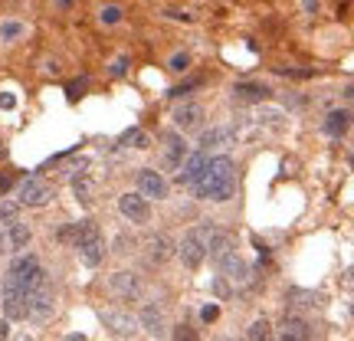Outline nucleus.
Listing matches in <instances>:
<instances>
[{
    "mask_svg": "<svg viewBox=\"0 0 354 341\" xmlns=\"http://www.w3.org/2000/svg\"><path fill=\"white\" fill-rule=\"evenodd\" d=\"M233 190H236V171H233V161H230V158H214V161H207L203 177L194 184V194H197V197L216 201V203L230 201Z\"/></svg>",
    "mask_w": 354,
    "mask_h": 341,
    "instance_id": "obj_1",
    "label": "nucleus"
},
{
    "mask_svg": "<svg viewBox=\"0 0 354 341\" xmlns=\"http://www.w3.org/2000/svg\"><path fill=\"white\" fill-rule=\"evenodd\" d=\"M7 276H10V282H7V286L24 289L26 295H33V292L46 282V273L39 269L37 256H17V259L10 263V269H7Z\"/></svg>",
    "mask_w": 354,
    "mask_h": 341,
    "instance_id": "obj_2",
    "label": "nucleus"
},
{
    "mask_svg": "<svg viewBox=\"0 0 354 341\" xmlns=\"http://www.w3.org/2000/svg\"><path fill=\"white\" fill-rule=\"evenodd\" d=\"M207 237H210V223H201V227H190L184 233V240L177 246V256L187 269H201V263L207 259Z\"/></svg>",
    "mask_w": 354,
    "mask_h": 341,
    "instance_id": "obj_3",
    "label": "nucleus"
},
{
    "mask_svg": "<svg viewBox=\"0 0 354 341\" xmlns=\"http://www.w3.org/2000/svg\"><path fill=\"white\" fill-rule=\"evenodd\" d=\"M0 308H3L7 322H24V318H30V295L17 286H7L0 292Z\"/></svg>",
    "mask_w": 354,
    "mask_h": 341,
    "instance_id": "obj_4",
    "label": "nucleus"
},
{
    "mask_svg": "<svg viewBox=\"0 0 354 341\" xmlns=\"http://www.w3.org/2000/svg\"><path fill=\"white\" fill-rule=\"evenodd\" d=\"M109 289H112V295H118V299H141V295H145V282H141L138 273L118 269V273H112V279H109Z\"/></svg>",
    "mask_w": 354,
    "mask_h": 341,
    "instance_id": "obj_5",
    "label": "nucleus"
},
{
    "mask_svg": "<svg viewBox=\"0 0 354 341\" xmlns=\"http://www.w3.org/2000/svg\"><path fill=\"white\" fill-rule=\"evenodd\" d=\"M20 207H43V203H50L53 197V187L46 184V181H39V177H26L24 184H20Z\"/></svg>",
    "mask_w": 354,
    "mask_h": 341,
    "instance_id": "obj_6",
    "label": "nucleus"
},
{
    "mask_svg": "<svg viewBox=\"0 0 354 341\" xmlns=\"http://www.w3.org/2000/svg\"><path fill=\"white\" fill-rule=\"evenodd\" d=\"M99 318H102V325L112 331V335H118V338H131L138 331V318L128 315V312H118V308H105Z\"/></svg>",
    "mask_w": 354,
    "mask_h": 341,
    "instance_id": "obj_7",
    "label": "nucleus"
},
{
    "mask_svg": "<svg viewBox=\"0 0 354 341\" xmlns=\"http://www.w3.org/2000/svg\"><path fill=\"white\" fill-rule=\"evenodd\" d=\"M53 312H56V295H53V289L43 282V286L30 295V318H33V322H50Z\"/></svg>",
    "mask_w": 354,
    "mask_h": 341,
    "instance_id": "obj_8",
    "label": "nucleus"
},
{
    "mask_svg": "<svg viewBox=\"0 0 354 341\" xmlns=\"http://www.w3.org/2000/svg\"><path fill=\"white\" fill-rule=\"evenodd\" d=\"M118 210H122V216H128L131 223H148V220H151V207H148V201L141 197L138 190H135V194H122V197H118Z\"/></svg>",
    "mask_w": 354,
    "mask_h": 341,
    "instance_id": "obj_9",
    "label": "nucleus"
},
{
    "mask_svg": "<svg viewBox=\"0 0 354 341\" xmlns=\"http://www.w3.org/2000/svg\"><path fill=\"white\" fill-rule=\"evenodd\" d=\"M30 240H33V230L17 220V223H10V227H7V233L0 237V250H3V253H17V250H26V246H30Z\"/></svg>",
    "mask_w": 354,
    "mask_h": 341,
    "instance_id": "obj_10",
    "label": "nucleus"
},
{
    "mask_svg": "<svg viewBox=\"0 0 354 341\" xmlns=\"http://www.w3.org/2000/svg\"><path fill=\"white\" fill-rule=\"evenodd\" d=\"M138 194L145 197V201H148V197H151V201H161V197L167 194L165 177L158 174V171H148V167L138 171Z\"/></svg>",
    "mask_w": 354,
    "mask_h": 341,
    "instance_id": "obj_11",
    "label": "nucleus"
},
{
    "mask_svg": "<svg viewBox=\"0 0 354 341\" xmlns=\"http://www.w3.org/2000/svg\"><path fill=\"white\" fill-rule=\"evenodd\" d=\"M138 322L145 325L148 335H154V338H167V322H165L161 305H145V308H141V315H138Z\"/></svg>",
    "mask_w": 354,
    "mask_h": 341,
    "instance_id": "obj_12",
    "label": "nucleus"
},
{
    "mask_svg": "<svg viewBox=\"0 0 354 341\" xmlns=\"http://www.w3.org/2000/svg\"><path fill=\"white\" fill-rule=\"evenodd\" d=\"M201 122H203V105H197V102L180 105L174 112V125L180 128V131H194V128H201Z\"/></svg>",
    "mask_w": 354,
    "mask_h": 341,
    "instance_id": "obj_13",
    "label": "nucleus"
},
{
    "mask_svg": "<svg viewBox=\"0 0 354 341\" xmlns=\"http://www.w3.org/2000/svg\"><path fill=\"white\" fill-rule=\"evenodd\" d=\"M145 256L151 259V263H167L171 256H174V243H171V237H165V233H154L151 240H148V250H145Z\"/></svg>",
    "mask_w": 354,
    "mask_h": 341,
    "instance_id": "obj_14",
    "label": "nucleus"
},
{
    "mask_svg": "<svg viewBox=\"0 0 354 341\" xmlns=\"http://www.w3.org/2000/svg\"><path fill=\"white\" fill-rule=\"evenodd\" d=\"M220 273L227 279H233V282H240V286H246L250 282V269H246V263H243L236 253H230L220 259Z\"/></svg>",
    "mask_w": 354,
    "mask_h": 341,
    "instance_id": "obj_15",
    "label": "nucleus"
},
{
    "mask_svg": "<svg viewBox=\"0 0 354 341\" xmlns=\"http://www.w3.org/2000/svg\"><path fill=\"white\" fill-rule=\"evenodd\" d=\"M325 135H331V138H342L344 131L351 128V112H344V109H331L328 115H325Z\"/></svg>",
    "mask_w": 354,
    "mask_h": 341,
    "instance_id": "obj_16",
    "label": "nucleus"
},
{
    "mask_svg": "<svg viewBox=\"0 0 354 341\" xmlns=\"http://www.w3.org/2000/svg\"><path fill=\"white\" fill-rule=\"evenodd\" d=\"M203 171H207V158H203V151H194V154H187V161H184L180 181H184V184H197L203 177Z\"/></svg>",
    "mask_w": 354,
    "mask_h": 341,
    "instance_id": "obj_17",
    "label": "nucleus"
},
{
    "mask_svg": "<svg viewBox=\"0 0 354 341\" xmlns=\"http://www.w3.org/2000/svg\"><path fill=\"white\" fill-rule=\"evenodd\" d=\"M279 341H308V325L295 315L286 318V322L279 325Z\"/></svg>",
    "mask_w": 354,
    "mask_h": 341,
    "instance_id": "obj_18",
    "label": "nucleus"
},
{
    "mask_svg": "<svg viewBox=\"0 0 354 341\" xmlns=\"http://www.w3.org/2000/svg\"><path fill=\"white\" fill-rule=\"evenodd\" d=\"M79 256H82V263H86L88 269H95V266L105 259V243H102V237H92V240L82 243V246H79Z\"/></svg>",
    "mask_w": 354,
    "mask_h": 341,
    "instance_id": "obj_19",
    "label": "nucleus"
},
{
    "mask_svg": "<svg viewBox=\"0 0 354 341\" xmlns=\"http://www.w3.org/2000/svg\"><path fill=\"white\" fill-rule=\"evenodd\" d=\"M167 165L171 167H184L187 161V141L180 138V135H167Z\"/></svg>",
    "mask_w": 354,
    "mask_h": 341,
    "instance_id": "obj_20",
    "label": "nucleus"
},
{
    "mask_svg": "<svg viewBox=\"0 0 354 341\" xmlns=\"http://www.w3.org/2000/svg\"><path fill=\"white\" fill-rule=\"evenodd\" d=\"M233 92H236V99H240V102H263V99H269V95H272V92H269V86H263V82H240Z\"/></svg>",
    "mask_w": 354,
    "mask_h": 341,
    "instance_id": "obj_21",
    "label": "nucleus"
},
{
    "mask_svg": "<svg viewBox=\"0 0 354 341\" xmlns=\"http://www.w3.org/2000/svg\"><path fill=\"white\" fill-rule=\"evenodd\" d=\"M276 338V331L269 325V318H256L253 325L246 329V341H272Z\"/></svg>",
    "mask_w": 354,
    "mask_h": 341,
    "instance_id": "obj_22",
    "label": "nucleus"
},
{
    "mask_svg": "<svg viewBox=\"0 0 354 341\" xmlns=\"http://www.w3.org/2000/svg\"><path fill=\"white\" fill-rule=\"evenodd\" d=\"M24 33H26L24 20H3V24H0V39H3V43H17Z\"/></svg>",
    "mask_w": 354,
    "mask_h": 341,
    "instance_id": "obj_23",
    "label": "nucleus"
},
{
    "mask_svg": "<svg viewBox=\"0 0 354 341\" xmlns=\"http://www.w3.org/2000/svg\"><path fill=\"white\" fill-rule=\"evenodd\" d=\"M73 190H76V201L79 203H92V177L88 174H76L73 177Z\"/></svg>",
    "mask_w": 354,
    "mask_h": 341,
    "instance_id": "obj_24",
    "label": "nucleus"
},
{
    "mask_svg": "<svg viewBox=\"0 0 354 341\" xmlns=\"http://www.w3.org/2000/svg\"><path fill=\"white\" fill-rule=\"evenodd\" d=\"M223 141H230V131H227V128H214V131L201 135V151H207V148H216V145H223Z\"/></svg>",
    "mask_w": 354,
    "mask_h": 341,
    "instance_id": "obj_25",
    "label": "nucleus"
},
{
    "mask_svg": "<svg viewBox=\"0 0 354 341\" xmlns=\"http://www.w3.org/2000/svg\"><path fill=\"white\" fill-rule=\"evenodd\" d=\"M122 145H128V148H148V135L141 128H128L122 135Z\"/></svg>",
    "mask_w": 354,
    "mask_h": 341,
    "instance_id": "obj_26",
    "label": "nucleus"
},
{
    "mask_svg": "<svg viewBox=\"0 0 354 341\" xmlns=\"http://www.w3.org/2000/svg\"><path fill=\"white\" fill-rule=\"evenodd\" d=\"M17 214H20V203H17V201H3V203H0V223H7V227H10V223H17Z\"/></svg>",
    "mask_w": 354,
    "mask_h": 341,
    "instance_id": "obj_27",
    "label": "nucleus"
},
{
    "mask_svg": "<svg viewBox=\"0 0 354 341\" xmlns=\"http://www.w3.org/2000/svg\"><path fill=\"white\" fill-rule=\"evenodd\" d=\"M99 20H102L105 26H115L118 20H122V7H115V3H109V7H102Z\"/></svg>",
    "mask_w": 354,
    "mask_h": 341,
    "instance_id": "obj_28",
    "label": "nucleus"
},
{
    "mask_svg": "<svg viewBox=\"0 0 354 341\" xmlns=\"http://www.w3.org/2000/svg\"><path fill=\"white\" fill-rule=\"evenodd\" d=\"M167 66H171L174 73H187V66H190V56H187V53H174V56L167 59Z\"/></svg>",
    "mask_w": 354,
    "mask_h": 341,
    "instance_id": "obj_29",
    "label": "nucleus"
},
{
    "mask_svg": "<svg viewBox=\"0 0 354 341\" xmlns=\"http://www.w3.org/2000/svg\"><path fill=\"white\" fill-rule=\"evenodd\" d=\"M109 73H112V76H125L128 73V56H115L112 63H109Z\"/></svg>",
    "mask_w": 354,
    "mask_h": 341,
    "instance_id": "obj_30",
    "label": "nucleus"
},
{
    "mask_svg": "<svg viewBox=\"0 0 354 341\" xmlns=\"http://www.w3.org/2000/svg\"><path fill=\"white\" fill-rule=\"evenodd\" d=\"M174 341H197V338H194V329H190V325H177V329H174Z\"/></svg>",
    "mask_w": 354,
    "mask_h": 341,
    "instance_id": "obj_31",
    "label": "nucleus"
},
{
    "mask_svg": "<svg viewBox=\"0 0 354 341\" xmlns=\"http://www.w3.org/2000/svg\"><path fill=\"white\" fill-rule=\"evenodd\" d=\"M0 109H7V112L17 109V95L13 92H0Z\"/></svg>",
    "mask_w": 354,
    "mask_h": 341,
    "instance_id": "obj_32",
    "label": "nucleus"
},
{
    "mask_svg": "<svg viewBox=\"0 0 354 341\" xmlns=\"http://www.w3.org/2000/svg\"><path fill=\"white\" fill-rule=\"evenodd\" d=\"M214 292H216V295H230L233 289H230V282H227V279L220 276V279H214Z\"/></svg>",
    "mask_w": 354,
    "mask_h": 341,
    "instance_id": "obj_33",
    "label": "nucleus"
},
{
    "mask_svg": "<svg viewBox=\"0 0 354 341\" xmlns=\"http://www.w3.org/2000/svg\"><path fill=\"white\" fill-rule=\"evenodd\" d=\"M82 86H86V79H76V82L69 86V99H79V95H82Z\"/></svg>",
    "mask_w": 354,
    "mask_h": 341,
    "instance_id": "obj_34",
    "label": "nucleus"
},
{
    "mask_svg": "<svg viewBox=\"0 0 354 341\" xmlns=\"http://www.w3.org/2000/svg\"><path fill=\"white\" fill-rule=\"evenodd\" d=\"M216 315H220L216 305H207V308H203V322H216Z\"/></svg>",
    "mask_w": 354,
    "mask_h": 341,
    "instance_id": "obj_35",
    "label": "nucleus"
},
{
    "mask_svg": "<svg viewBox=\"0 0 354 341\" xmlns=\"http://www.w3.org/2000/svg\"><path fill=\"white\" fill-rule=\"evenodd\" d=\"M7 338H10V322L0 318V341H7Z\"/></svg>",
    "mask_w": 354,
    "mask_h": 341,
    "instance_id": "obj_36",
    "label": "nucleus"
},
{
    "mask_svg": "<svg viewBox=\"0 0 354 341\" xmlns=\"http://www.w3.org/2000/svg\"><path fill=\"white\" fill-rule=\"evenodd\" d=\"M10 184H13L10 174H0V194H7V190H10Z\"/></svg>",
    "mask_w": 354,
    "mask_h": 341,
    "instance_id": "obj_37",
    "label": "nucleus"
},
{
    "mask_svg": "<svg viewBox=\"0 0 354 341\" xmlns=\"http://www.w3.org/2000/svg\"><path fill=\"white\" fill-rule=\"evenodd\" d=\"M302 7H305V13H315L318 10V0H302Z\"/></svg>",
    "mask_w": 354,
    "mask_h": 341,
    "instance_id": "obj_38",
    "label": "nucleus"
},
{
    "mask_svg": "<svg viewBox=\"0 0 354 341\" xmlns=\"http://www.w3.org/2000/svg\"><path fill=\"white\" fill-rule=\"evenodd\" d=\"M344 95H348V99L354 102V82H351V86H348V89H344Z\"/></svg>",
    "mask_w": 354,
    "mask_h": 341,
    "instance_id": "obj_39",
    "label": "nucleus"
},
{
    "mask_svg": "<svg viewBox=\"0 0 354 341\" xmlns=\"http://www.w3.org/2000/svg\"><path fill=\"white\" fill-rule=\"evenodd\" d=\"M216 341H233V338H216Z\"/></svg>",
    "mask_w": 354,
    "mask_h": 341,
    "instance_id": "obj_40",
    "label": "nucleus"
},
{
    "mask_svg": "<svg viewBox=\"0 0 354 341\" xmlns=\"http://www.w3.org/2000/svg\"><path fill=\"white\" fill-rule=\"evenodd\" d=\"M351 315H354V305H351Z\"/></svg>",
    "mask_w": 354,
    "mask_h": 341,
    "instance_id": "obj_41",
    "label": "nucleus"
},
{
    "mask_svg": "<svg viewBox=\"0 0 354 341\" xmlns=\"http://www.w3.org/2000/svg\"><path fill=\"white\" fill-rule=\"evenodd\" d=\"M20 341H30V338H20Z\"/></svg>",
    "mask_w": 354,
    "mask_h": 341,
    "instance_id": "obj_42",
    "label": "nucleus"
}]
</instances>
